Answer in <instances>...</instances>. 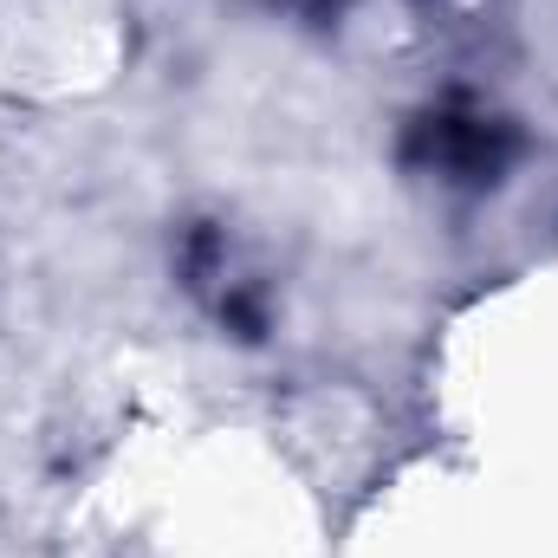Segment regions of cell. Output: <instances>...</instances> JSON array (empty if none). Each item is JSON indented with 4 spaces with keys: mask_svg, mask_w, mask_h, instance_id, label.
I'll return each mask as SVG.
<instances>
[{
    "mask_svg": "<svg viewBox=\"0 0 558 558\" xmlns=\"http://www.w3.org/2000/svg\"><path fill=\"white\" fill-rule=\"evenodd\" d=\"M428 156L448 162V169H500L507 143H500V124L494 118H428Z\"/></svg>",
    "mask_w": 558,
    "mask_h": 558,
    "instance_id": "6da1fadb",
    "label": "cell"
}]
</instances>
